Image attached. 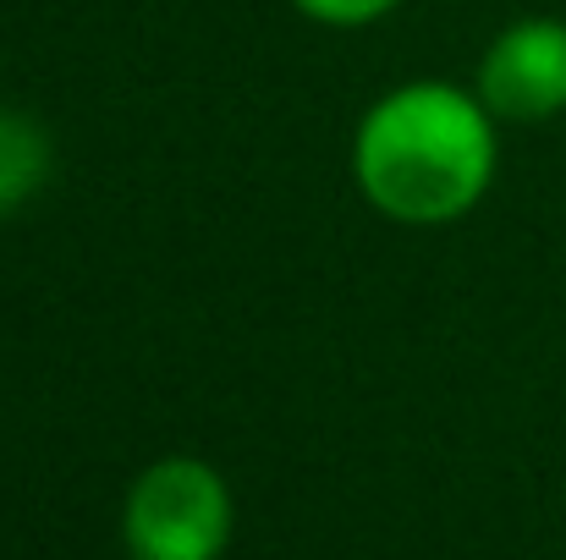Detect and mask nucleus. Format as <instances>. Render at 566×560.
<instances>
[{
	"label": "nucleus",
	"mask_w": 566,
	"mask_h": 560,
	"mask_svg": "<svg viewBox=\"0 0 566 560\" xmlns=\"http://www.w3.org/2000/svg\"><path fill=\"white\" fill-rule=\"evenodd\" d=\"M501 138L479 94L418 77L369 105L353 138L358 192L396 225H451L495 182Z\"/></svg>",
	"instance_id": "f257e3e1"
},
{
	"label": "nucleus",
	"mask_w": 566,
	"mask_h": 560,
	"mask_svg": "<svg viewBox=\"0 0 566 560\" xmlns=\"http://www.w3.org/2000/svg\"><path fill=\"white\" fill-rule=\"evenodd\" d=\"M231 489L198 456L144 467L122 506V545L133 560H220L231 545Z\"/></svg>",
	"instance_id": "f03ea898"
},
{
	"label": "nucleus",
	"mask_w": 566,
	"mask_h": 560,
	"mask_svg": "<svg viewBox=\"0 0 566 560\" xmlns=\"http://www.w3.org/2000/svg\"><path fill=\"white\" fill-rule=\"evenodd\" d=\"M495 121H551L566 110V22L523 17L490 39L473 88Z\"/></svg>",
	"instance_id": "7ed1b4c3"
},
{
	"label": "nucleus",
	"mask_w": 566,
	"mask_h": 560,
	"mask_svg": "<svg viewBox=\"0 0 566 560\" xmlns=\"http://www.w3.org/2000/svg\"><path fill=\"white\" fill-rule=\"evenodd\" d=\"M50 182V133L28 110L0 105V214H17Z\"/></svg>",
	"instance_id": "20e7f679"
},
{
	"label": "nucleus",
	"mask_w": 566,
	"mask_h": 560,
	"mask_svg": "<svg viewBox=\"0 0 566 560\" xmlns=\"http://www.w3.org/2000/svg\"><path fill=\"white\" fill-rule=\"evenodd\" d=\"M292 6L325 28H364V22H379L385 11H396L401 0H292Z\"/></svg>",
	"instance_id": "39448f33"
}]
</instances>
